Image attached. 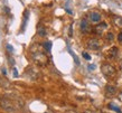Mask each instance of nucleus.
Segmentation results:
<instances>
[{
	"instance_id": "obj_1",
	"label": "nucleus",
	"mask_w": 122,
	"mask_h": 113,
	"mask_svg": "<svg viewBox=\"0 0 122 113\" xmlns=\"http://www.w3.org/2000/svg\"><path fill=\"white\" fill-rule=\"evenodd\" d=\"M101 71L107 77H113L115 75V73H117L115 68L111 64H103L101 66Z\"/></svg>"
},
{
	"instance_id": "obj_2",
	"label": "nucleus",
	"mask_w": 122,
	"mask_h": 113,
	"mask_svg": "<svg viewBox=\"0 0 122 113\" xmlns=\"http://www.w3.org/2000/svg\"><path fill=\"white\" fill-rule=\"evenodd\" d=\"M100 47H101V43L100 40L96 39V38H91L87 41V48L91 49V51H97Z\"/></svg>"
},
{
	"instance_id": "obj_3",
	"label": "nucleus",
	"mask_w": 122,
	"mask_h": 113,
	"mask_svg": "<svg viewBox=\"0 0 122 113\" xmlns=\"http://www.w3.org/2000/svg\"><path fill=\"white\" fill-rule=\"evenodd\" d=\"M80 28H81V31L84 34H87L91 31V27H90V24L86 19H82L81 20V25H80Z\"/></svg>"
},
{
	"instance_id": "obj_4",
	"label": "nucleus",
	"mask_w": 122,
	"mask_h": 113,
	"mask_svg": "<svg viewBox=\"0 0 122 113\" xmlns=\"http://www.w3.org/2000/svg\"><path fill=\"white\" fill-rule=\"evenodd\" d=\"M101 15L100 12H97V11H92L91 14H90V19H91V21L93 22H99L101 21Z\"/></svg>"
},
{
	"instance_id": "obj_5",
	"label": "nucleus",
	"mask_w": 122,
	"mask_h": 113,
	"mask_svg": "<svg viewBox=\"0 0 122 113\" xmlns=\"http://www.w3.org/2000/svg\"><path fill=\"white\" fill-rule=\"evenodd\" d=\"M1 105H2V108H4L5 110H8V111H14V109H12V105H11V103L9 100H7V98H4L2 100V102H1Z\"/></svg>"
},
{
	"instance_id": "obj_6",
	"label": "nucleus",
	"mask_w": 122,
	"mask_h": 113,
	"mask_svg": "<svg viewBox=\"0 0 122 113\" xmlns=\"http://www.w3.org/2000/svg\"><path fill=\"white\" fill-rule=\"evenodd\" d=\"M107 24H105V22H102V24H100V25H97L95 27V28H94V31H95L96 34H97V35H102V33H103V30L105 29V28H107Z\"/></svg>"
},
{
	"instance_id": "obj_7",
	"label": "nucleus",
	"mask_w": 122,
	"mask_h": 113,
	"mask_svg": "<svg viewBox=\"0 0 122 113\" xmlns=\"http://www.w3.org/2000/svg\"><path fill=\"white\" fill-rule=\"evenodd\" d=\"M105 92H107V95L112 96V95H114L117 93V88L113 85H107L105 86Z\"/></svg>"
},
{
	"instance_id": "obj_8",
	"label": "nucleus",
	"mask_w": 122,
	"mask_h": 113,
	"mask_svg": "<svg viewBox=\"0 0 122 113\" xmlns=\"http://www.w3.org/2000/svg\"><path fill=\"white\" fill-rule=\"evenodd\" d=\"M28 17H29V11L26 10L25 12H24V21H22V24H21V31H25V29H26Z\"/></svg>"
},
{
	"instance_id": "obj_9",
	"label": "nucleus",
	"mask_w": 122,
	"mask_h": 113,
	"mask_svg": "<svg viewBox=\"0 0 122 113\" xmlns=\"http://www.w3.org/2000/svg\"><path fill=\"white\" fill-rule=\"evenodd\" d=\"M37 34L39 35V36H41V37H45L46 36V29H45V27L43 25H38V27H37Z\"/></svg>"
},
{
	"instance_id": "obj_10",
	"label": "nucleus",
	"mask_w": 122,
	"mask_h": 113,
	"mask_svg": "<svg viewBox=\"0 0 122 113\" xmlns=\"http://www.w3.org/2000/svg\"><path fill=\"white\" fill-rule=\"evenodd\" d=\"M67 49H68V51H70V54L72 55V57H73V58H74V61H75V64H76V65H80V59H78V57L77 56H76V55H75V53L73 51H72V49H71V47L70 46H67Z\"/></svg>"
},
{
	"instance_id": "obj_11",
	"label": "nucleus",
	"mask_w": 122,
	"mask_h": 113,
	"mask_svg": "<svg viewBox=\"0 0 122 113\" xmlns=\"http://www.w3.org/2000/svg\"><path fill=\"white\" fill-rule=\"evenodd\" d=\"M118 54V48L117 47H112L110 51H109V57L110 58H114L115 56Z\"/></svg>"
},
{
	"instance_id": "obj_12",
	"label": "nucleus",
	"mask_w": 122,
	"mask_h": 113,
	"mask_svg": "<svg viewBox=\"0 0 122 113\" xmlns=\"http://www.w3.org/2000/svg\"><path fill=\"white\" fill-rule=\"evenodd\" d=\"M44 48L46 51H52V41H46V43H44Z\"/></svg>"
},
{
	"instance_id": "obj_13",
	"label": "nucleus",
	"mask_w": 122,
	"mask_h": 113,
	"mask_svg": "<svg viewBox=\"0 0 122 113\" xmlns=\"http://www.w3.org/2000/svg\"><path fill=\"white\" fill-rule=\"evenodd\" d=\"M114 22H115V25H118L119 27H122V18L121 17H114Z\"/></svg>"
},
{
	"instance_id": "obj_14",
	"label": "nucleus",
	"mask_w": 122,
	"mask_h": 113,
	"mask_svg": "<svg viewBox=\"0 0 122 113\" xmlns=\"http://www.w3.org/2000/svg\"><path fill=\"white\" fill-rule=\"evenodd\" d=\"M109 108L111 110H113V111H115V112H118V113H122V111L120 109H119L118 106H115V105H113V104H109Z\"/></svg>"
},
{
	"instance_id": "obj_15",
	"label": "nucleus",
	"mask_w": 122,
	"mask_h": 113,
	"mask_svg": "<svg viewBox=\"0 0 122 113\" xmlns=\"http://www.w3.org/2000/svg\"><path fill=\"white\" fill-rule=\"evenodd\" d=\"M82 56H83V57H84V58L86 59V61H91V56H90V55L87 54V53L83 51V53H82Z\"/></svg>"
},
{
	"instance_id": "obj_16",
	"label": "nucleus",
	"mask_w": 122,
	"mask_h": 113,
	"mask_svg": "<svg viewBox=\"0 0 122 113\" xmlns=\"http://www.w3.org/2000/svg\"><path fill=\"white\" fill-rule=\"evenodd\" d=\"M107 40H113V39H114V36H113V34H112V33H107Z\"/></svg>"
},
{
	"instance_id": "obj_17",
	"label": "nucleus",
	"mask_w": 122,
	"mask_h": 113,
	"mask_svg": "<svg viewBox=\"0 0 122 113\" xmlns=\"http://www.w3.org/2000/svg\"><path fill=\"white\" fill-rule=\"evenodd\" d=\"M7 49H8V51H14V47H12V45H10V44H7Z\"/></svg>"
},
{
	"instance_id": "obj_18",
	"label": "nucleus",
	"mask_w": 122,
	"mask_h": 113,
	"mask_svg": "<svg viewBox=\"0 0 122 113\" xmlns=\"http://www.w3.org/2000/svg\"><path fill=\"white\" fill-rule=\"evenodd\" d=\"M12 72H14V77H18V71H17V68H16V67H14Z\"/></svg>"
},
{
	"instance_id": "obj_19",
	"label": "nucleus",
	"mask_w": 122,
	"mask_h": 113,
	"mask_svg": "<svg viewBox=\"0 0 122 113\" xmlns=\"http://www.w3.org/2000/svg\"><path fill=\"white\" fill-rule=\"evenodd\" d=\"M68 35H70V37L73 36V26L72 25L70 26V31H68Z\"/></svg>"
},
{
	"instance_id": "obj_20",
	"label": "nucleus",
	"mask_w": 122,
	"mask_h": 113,
	"mask_svg": "<svg viewBox=\"0 0 122 113\" xmlns=\"http://www.w3.org/2000/svg\"><path fill=\"white\" fill-rule=\"evenodd\" d=\"M118 40L120 41V43H122V33H120L118 35Z\"/></svg>"
},
{
	"instance_id": "obj_21",
	"label": "nucleus",
	"mask_w": 122,
	"mask_h": 113,
	"mask_svg": "<svg viewBox=\"0 0 122 113\" xmlns=\"http://www.w3.org/2000/svg\"><path fill=\"white\" fill-rule=\"evenodd\" d=\"M9 63H10V64H11V65H12V66L15 65V61H14V59H12V58H10V57H9Z\"/></svg>"
},
{
	"instance_id": "obj_22",
	"label": "nucleus",
	"mask_w": 122,
	"mask_h": 113,
	"mask_svg": "<svg viewBox=\"0 0 122 113\" xmlns=\"http://www.w3.org/2000/svg\"><path fill=\"white\" fill-rule=\"evenodd\" d=\"M89 69L92 71V69H95V65H89Z\"/></svg>"
},
{
	"instance_id": "obj_23",
	"label": "nucleus",
	"mask_w": 122,
	"mask_h": 113,
	"mask_svg": "<svg viewBox=\"0 0 122 113\" xmlns=\"http://www.w3.org/2000/svg\"><path fill=\"white\" fill-rule=\"evenodd\" d=\"M2 74H4V75H7V72H6L5 68H2Z\"/></svg>"
},
{
	"instance_id": "obj_24",
	"label": "nucleus",
	"mask_w": 122,
	"mask_h": 113,
	"mask_svg": "<svg viewBox=\"0 0 122 113\" xmlns=\"http://www.w3.org/2000/svg\"><path fill=\"white\" fill-rule=\"evenodd\" d=\"M5 10H6V12H9V8H8V7H5Z\"/></svg>"
},
{
	"instance_id": "obj_25",
	"label": "nucleus",
	"mask_w": 122,
	"mask_h": 113,
	"mask_svg": "<svg viewBox=\"0 0 122 113\" xmlns=\"http://www.w3.org/2000/svg\"><path fill=\"white\" fill-rule=\"evenodd\" d=\"M65 10H66V11H67V12H68V14H72V11H71V10H70V9H65Z\"/></svg>"
},
{
	"instance_id": "obj_26",
	"label": "nucleus",
	"mask_w": 122,
	"mask_h": 113,
	"mask_svg": "<svg viewBox=\"0 0 122 113\" xmlns=\"http://www.w3.org/2000/svg\"><path fill=\"white\" fill-rule=\"evenodd\" d=\"M45 113H51V112H45Z\"/></svg>"
}]
</instances>
